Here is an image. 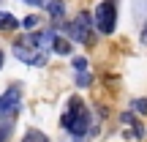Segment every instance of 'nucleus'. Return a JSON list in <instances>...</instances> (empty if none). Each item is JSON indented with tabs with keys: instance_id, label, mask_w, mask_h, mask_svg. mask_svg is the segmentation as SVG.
Segmentation results:
<instances>
[{
	"instance_id": "1",
	"label": "nucleus",
	"mask_w": 147,
	"mask_h": 142,
	"mask_svg": "<svg viewBox=\"0 0 147 142\" xmlns=\"http://www.w3.org/2000/svg\"><path fill=\"white\" fill-rule=\"evenodd\" d=\"M60 126H63L65 131H71V137H76V139H82V137H87V134H90L93 120H90V112H87V107L82 104V99L74 96V99L68 101V112L63 115Z\"/></svg>"
},
{
	"instance_id": "2",
	"label": "nucleus",
	"mask_w": 147,
	"mask_h": 142,
	"mask_svg": "<svg viewBox=\"0 0 147 142\" xmlns=\"http://www.w3.org/2000/svg\"><path fill=\"white\" fill-rule=\"evenodd\" d=\"M14 55L22 60V63H27V66H47V52L33 44L30 33H27V36H19L14 41Z\"/></svg>"
},
{
	"instance_id": "3",
	"label": "nucleus",
	"mask_w": 147,
	"mask_h": 142,
	"mask_svg": "<svg viewBox=\"0 0 147 142\" xmlns=\"http://www.w3.org/2000/svg\"><path fill=\"white\" fill-rule=\"evenodd\" d=\"M117 25V0H104L95 8V27L101 33H115Z\"/></svg>"
},
{
	"instance_id": "4",
	"label": "nucleus",
	"mask_w": 147,
	"mask_h": 142,
	"mask_svg": "<svg viewBox=\"0 0 147 142\" xmlns=\"http://www.w3.org/2000/svg\"><path fill=\"white\" fill-rule=\"evenodd\" d=\"M93 19H95V16H90L87 11H82V14H79L76 19H74L71 25L65 27L68 38H71V41H79V44H90V30H93Z\"/></svg>"
},
{
	"instance_id": "5",
	"label": "nucleus",
	"mask_w": 147,
	"mask_h": 142,
	"mask_svg": "<svg viewBox=\"0 0 147 142\" xmlns=\"http://www.w3.org/2000/svg\"><path fill=\"white\" fill-rule=\"evenodd\" d=\"M19 99H22V88H19V85H11V88L0 96V120H5V118L16 115Z\"/></svg>"
},
{
	"instance_id": "6",
	"label": "nucleus",
	"mask_w": 147,
	"mask_h": 142,
	"mask_svg": "<svg viewBox=\"0 0 147 142\" xmlns=\"http://www.w3.org/2000/svg\"><path fill=\"white\" fill-rule=\"evenodd\" d=\"M47 14L52 16V19H63V16H65V3H63V0H52V3H47Z\"/></svg>"
},
{
	"instance_id": "7",
	"label": "nucleus",
	"mask_w": 147,
	"mask_h": 142,
	"mask_svg": "<svg viewBox=\"0 0 147 142\" xmlns=\"http://www.w3.org/2000/svg\"><path fill=\"white\" fill-rule=\"evenodd\" d=\"M22 142H49V137L44 131H38V128H27L25 137H22Z\"/></svg>"
},
{
	"instance_id": "8",
	"label": "nucleus",
	"mask_w": 147,
	"mask_h": 142,
	"mask_svg": "<svg viewBox=\"0 0 147 142\" xmlns=\"http://www.w3.org/2000/svg\"><path fill=\"white\" fill-rule=\"evenodd\" d=\"M16 27H19V22H16L11 14L0 11V30H16Z\"/></svg>"
},
{
	"instance_id": "9",
	"label": "nucleus",
	"mask_w": 147,
	"mask_h": 142,
	"mask_svg": "<svg viewBox=\"0 0 147 142\" xmlns=\"http://www.w3.org/2000/svg\"><path fill=\"white\" fill-rule=\"evenodd\" d=\"M52 52H57V55H71V41L68 38H55V47H52Z\"/></svg>"
},
{
	"instance_id": "10",
	"label": "nucleus",
	"mask_w": 147,
	"mask_h": 142,
	"mask_svg": "<svg viewBox=\"0 0 147 142\" xmlns=\"http://www.w3.org/2000/svg\"><path fill=\"white\" fill-rule=\"evenodd\" d=\"M11 126H14V115L8 118V120L0 123V142H8V134H11Z\"/></svg>"
},
{
	"instance_id": "11",
	"label": "nucleus",
	"mask_w": 147,
	"mask_h": 142,
	"mask_svg": "<svg viewBox=\"0 0 147 142\" xmlns=\"http://www.w3.org/2000/svg\"><path fill=\"white\" fill-rule=\"evenodd\" d=\"M90 82H93V77H90L87 71H79V77H76V85H79V88H87Z\"/></svg>"
},
{
	"instance_id": "12",
	"label": "nucleus",
	"mask_w": 147,
	"mask_h": 142,
	"mask_svg": "<svg viewBox=\"0 0 147 142\" xmlns=\"http://www.w3.org/2000/svg\"><path fill=\"white\" fill-rule=\"evenodd\" d=\"M125 134H128V137H131V139H139V137H142V126H139V123H134V126L128 128Z\"/></svg>"
},
{
	"instance_id": "13",
	"label": "nucleus",
	"mask_w": 147,
	"mask_h": 142,
	"mask_svg": "<svg viewBox=\"0 0 147 142\" xmlns=\"http://www.w3.org/2000/svg\"><path fill=\"white\" fill-rule=\"evenodd\" d=\"M134 109H136L139 115H147V99H139V101H134Z\"/></svg>"
},
{
	"instance_id": "14",
	"label": "nucleus",
	"mask_w": 147,
	"mask_h": 142,
	"mask_svg": "<svg viewBox=\"0 0 147 142\" xmlns=\"http://www.w3.org/2000/svg\"><path fill=\"white\" fill-rule=\"evenodd\" d=\"M74 69L76 71H87V60L84 58H74Z\"/></svg>"
},
{
	"instance_id": "15",
	"label": "nucleus",
	"mask_w": 147,
	"mask_h": 142,
	"mask_svg": "<svg viewBox=\"0 0 147 142\" xmlns=\"http://www.w3.org/2000/svg\"><path fill=\"white\" fill-rule=\"evenodd\" d=\"M38 25V16H25V19H22V27H25V30H27V27H36Z\"/></svg>"
},
{
	"instance_id": "16",
	"label": "nucleus",
	"mask_w": 147,
	"mask_h": 142,
	"mask_svg": "<svg viewBox=\"0 0 147 142\" xmlns=\"http://www.w3.org/2000/svg\"><path fill=\"white\" fill-rule=\"evenodd\" d=\"M142 44L147 47V22H144V27H142Z\"/></svg>"
},
{
	"instance_id": "17",
	"label": "nucleus",
	"mask_w": 147,
	"mask_h": 142,
	"mask_svg": "<svg viewBox=\"0 0 147 142\" xmlns=\"http://www.w3.org/2000/svg\"><path fill=\"white\" fill-rule=\"evenodd\" d=\"M25 3H30V5H47V0H25Z\"/></svg>"
}]
</instances>
